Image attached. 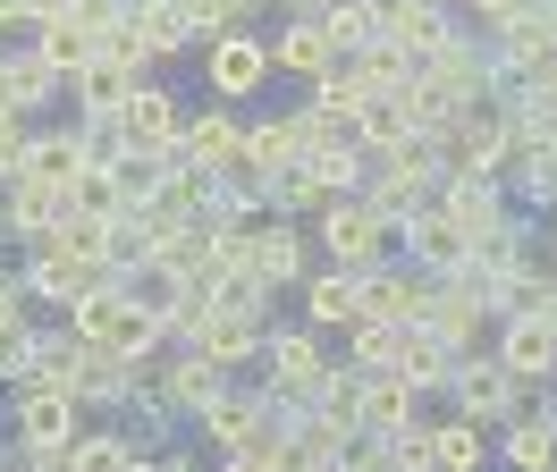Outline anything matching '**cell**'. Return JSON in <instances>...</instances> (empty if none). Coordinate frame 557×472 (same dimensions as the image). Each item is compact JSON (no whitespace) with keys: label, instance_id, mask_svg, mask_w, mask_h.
Instances as JSON below:
<instances>
[{"label":"cell","instance_id":"obj_33","mask_svg":"<svg viewBox=\"0 0 557 472\" xmlns=\"http://www.w3.org/2000/svg\"><path fill=\"white\" fill-rule=\"evenodd\" d=\"M431 464H440V472H482L490 464V438L448 413V422H431Z\"/></svg>","mask_w":557,"mask_h":472},{"label":"cell","instance_id":"obj_8","mask_svg":"<svg viewBox=\"0 0 557 472\" xmlns=\"http://www.w3.org/2000/svg\"><path fill=\"white\" fill-rule=\"evenodd\" d=\"M498 464L507 472H557V413H549V397L523 388L516 422H507V438H498Z\"/></svg>","mask_w":557,"mask_h":472},{"label":"cell","instance_id":"obj_44","mask_svg":"<svg viewBox=\"0 0 557 472\" xmlns=\"http://www.w3.org/2000/svg\"><path fill=\"white\" fill-rule=\"evenodd\" d=\"M0 472H26V447H9V456H0Z\"/></svg>","mask_w":557,"mask_h":472},{"label":"cell","instance_id":"obj_24","mask_svg":"<svg viewBox=\"0 0 557 472\" xmlns=\"http://www.w3.org/2000/svg\"><path fill=\"white\" fill-rule=\"evenodd\" d=\"M110 195H119V211L136 220V211H152L161 202V186H170V152H110Z\"/></svg>","mask_w":557,"mask_h":472},{"label":"cell","instance_id":"obj_23","mask_svg":"<svg viewBox=\"0 0 557 472\" xmlns=\"http://www.w3.org/2000/svg\"><path fill=\"white\" fill-rule=\"evenodd\" d=\"M355 422H363V438H388V431H406V422H422V413H414V388H406L397 371H363Z\"/></svg>","mask_w":557,"mask_h":472},{"label":"cell","instance_id":"obj_6","mask_svg":"<svg viewBox=\"0 0 557 472\" xmlns=\"http://www.w3.org/2000/svg\"><path fill=\"white\" fill-rule=\"evenodd\" d=\"M448 34H456V17L440 9V0H372V42H397L414 67L431 60Z\"/></svg>","mask_w":557,"mask_h":472},{"label":"cell","instance_id":"obj_36","mask_svg":"<svg viewBox=\"0 0 557 472\" xmlns=\"http://www.w3.org/2000/svg\"><path fill=\"white\" fill-rule=\"evenodd\" d=\"M35 169V119L26 110H0V186Z\"/></svg>","mask_w":557,"mask_h":472},{"label":"cell","instance_id":"obj_39","mask_svg":"<svg viewBox=\"0 0 557 472\" xmlns=\"http://www.w3.org/2000/svg\"><path fill=\"white\" fill-rule=\"evenodd\" d=\"M9 312H26V287H17V270L0 262V321H9Z\"/></svg>","mask_w":557,"mask_h":472},{"label":"cell","instance_id":"obj_46","mask_svg":"<svg viewBox=\"0 0 557 472\" xmlns=\"http://www.w3.org/2000/svg\"><path fill=\"white\" fill-rule=\"evenodd\" d=\"M0 236H9V202H0Z\"/></svg>","mask_w":557,"mask_h":472},{"label":"cell","instance_id":"obj_2","mask_svg":"<svg viewBox=\"0 0 557 472\" xmlns=\"http://www.w3.org/2000/svg\"><path fill=\"white\" fill-rule=\"evenodd\" d=\"M9 438L26 447V456H60L85 438V405L69 388H42V380H17V397H9Z\"/></svg>","mask_w":557,"mask_h":472},{"label":"cell","instance_id":"obj_18","mask_svg":"<svg viewBox=\"0 0 557 472\" xmlns=\"http://www.w3.org/2000/svg\"><path fill=\"white\" fill-rule=\"evenodd\" d=\"M237 152H245V127L228 119V110H203V119H186V127H177V152H170V161L211 169V177H220V169H237Z\"/></svg>","mask_w":557,"mask_h":472},{"label":"cell","instance_id":"obj_30","mask_svg":"<svg viewBox=\"0 0 557 472\" xmlns=\"http://www.w3.org/2000/svg\"><path fill=\"white\" fill-rule=\"evenodd\" d=\"M136 85H144V76H127L119 60H94V67H76V76H69V94H76V119H110L119 101L136 94Z\"/></svg>","mask_w":557,"mask_h":472},{"label":"cell","instance_id":"obj_37","mask_svg":"<svg viewBox=\"0 0 557 472\" xmlns=\"http://www.w3.org/2000/svg\"><path fill=\"white\" fill-rule=\"evenodd\" d=\"M26 363H35V321H26V312H9V321H0V380L17 388Z\"/></svg>","mask_w":557,"mask_h":472},{"label":"cell","instance_id":"obj_7","mask_svg":"<svg viewBox=\"0 0 557 472\" xmlns=\"http://www.w3.org/2000/svg\"><path fill=\"white\" fill-rule=\"evenodd\" d=\"M262 337H271V321H262V312H220V303H211L186 346H195L203 363H220V371H245V363H262Z\"/></svg>","mask_w":557,"mask_h":472},{"label":"cell","instance_id":"obj_14","mask_svg":"<svg viewBox=\"0 0 557 472\" xmlns=\"http://www.w3.org/2000/svg\"><path fill=\"white\" fill-rule=\"evenodd\" d=\"M262 85H271V42L220 34V42H211V94H220V101H253Z\"/></svg>","mask_w":557,"mask_h":472},{"label":"cell","instance_id":"obj_21","mask_svg":"<svg viewBox=\"0 0 557 472\" xmlns=\"http://www.w3.org/2000/svg\"><path fill=\"white\" fill-rule=\"evenodd\" d=\"M195 422H203V438L220 447V456H237V447L262 438V388H228V397H211Z\"/></svg>","mask_w":557,"mask_h":472},{"label":"cell","instance_id":"obj_25","mask_svg":"<svg viewBox=\"0 0 557 472\" xmlns=\"http://www.w3.org/2000/svg\"><path fill=\"white\" fill-rule=\"evenodd\" d=\"M136 371L144 363H127V355H110V346H85V363H76V380H69V397L94 413V405H127V388H136Z\"/></svg>","mask_w":557,"mask_h":472},{"label":"cell","instance_id":"obj_3","mask_svg":"<svg viewBox=\"0 0 557 472\" xmlns=\"http://www.w3.org/2000/svg\"><path fill=\"white\" fill-rule=\"evenodd\" d=\"M321 228V253H330V270H381L388 245H397V228H381V211L363 195H338L330 211L313 220Z\"/></svg>","mask_w":557,"mask_h":472},{"label":"cell","instance_id":"obj_38","mask_svg":"<svg viewBox=\"0 0 557 472\" xmlns=\"http://www.w3.org/2000/svg\"><path fill=\"white\" fill-rule=\"evenodd\" d=\"M347 355H355V371H388L397 330H388V321H355V330H347Z\"/></svg>","mask_w":557,"mask_h":472},{"label":"cell","instance_id":"obj_10","mask_svg":"<svg viewBox=\"0 0 557 472\" xmlns=\"http://www.w3.org/2000/svg\"><path fill=\"white\" fill-rule=\"evenodd\" d=\"M422 303H431V278H422L414 262H381V270H363V321H388V330H406V321H422Z\"/></svg>","mask_w":557,"mask_h":472},{"label":"cell","instance_id":"obj_12","mask_svg":"<svg viewBox=\"0 0 557 472\" xmlns=\"http://www.w3.org/2000/svg\"><path fill=\"white\" fill-rule=\"evenodd\" d=\"M397 245H406V262H414L422 278H448V270H465V245H473V236L456 228L448 211H414V220L397 228Z\"/></svg>","mask_w":557,"mask_h":472},{"label":"cell","instance_id":"obj_42","mask_svg":"<svg viewBox=\"0 0 557 472\" xmlns=\"http://www.w3.org/2000/svg\"><path fill=\"white\" fill-rule=\"evenodd\" d=\"M9 26H35V17H26V0H0V34Z\"/></svg>","mask_w":557,"mask_h":472},{"label":"cell","instance_id":"obj_47","mask_svg":"<svg viewBox=\"0 0 557 472\" xmlns=\"http://www.w3.org/2000/svg\"><path fill=\"white\" fill-rule=\"evenodd\" d=\"M0 110H9V101H0Z\"/></svg>","mask_w":557,"mask_h":472},{"label":"cell","instance_id":"obj_5","mask_svg":"<svg viewBox=\"0 0 557 472\" xmlns=\"http://www.w3.org/2000/svg\"><path fill=\"white\" fill-rule=\"evenodd\" d=\"M262 363H271V397H287V405H313V388L338 371L321 355V330H271L262 337Z\"/></svg>","mask_w":557,"mask_h":472},{"label":"cell","instance_id":"obj_28","mask_svg":"<svg viewBox=\"0 0 557 472\" xmlns=\"http://www.w3.org/2000/svg\"><path fill=\"white\" fill-rule=\"evenodd\" d=\"M305 177H313V195H355V186H363V177H372V161H363V152H355V144H305Z\"/></svg>","mask_w":557,"mask_h":472},{"label":"cell","instance_id":"obj_32","mask_svg":"<svg viewBox=\"0 0 557 472\" xmlns=\"http://www.w3.org/2000/svg\"><path fill=\"white\" fill-rule=\"evenodd\" d=\"M35 51H42L51 67H60V85H69L76 67H94V60H102V42H94L85 26H69V17H51V26H35Z\"/></svg>","mask_w":557,"mask_h":472},{"label":"cell","instance_id":"obj_26","mask_svg":"<svg viewBox=\"0 0 557 472\" xmlns=\"http://www.w3.org/2000/svg\"><path fill=\"white\" fill-rule=\"evenodd\" d=\"M448 363H456V355H448L431 330H422V321H406V330H397V355H388V371H397L414 397H422V388H448Z\"/></svg>","mask_w":557,"mask_h":472},{"label":"cell","instance_id":"obj_29","mask_svg":"<svg viewBox=\"0 0 557 472\" xmlns=\"http://www.w3.org/2000/svg\"><path fill=\"white\" fill-rule=\"evenodd\" d=\"M85 161H94V135H85V119H69V127H35V177L69 186Z\"/></svg>","mask_w":557,"mask_h":472},{"label":"cell","instance_id":"obj_9","mask_svg":"<svg viewBox=\"0 0 557 472\" xmlns=\"http://www.w3.org/2000/svg\"><path fill=\"white\" fill-rule=\"evenodd\" d=\"M0 202H9V236H26V245H51L60 236V220H69V186H51V177H9L0 186Z\"/></svg>","mask_w":557,"mask_h":472},{"label":"cell","instance_id":"obj_4","mask_svg":"<svg viewBox=\"0 0 557 472\" xmlns=\"http://www.w3.org/2000/svg\"><path fill=\"white\" fill-rule=\"evenodd\" d=\"M94 127L119 135V152H177V127H186V110H177L170 85H136V94L119 101L110 119H94Z\"/></svg>","mask_w":557,"mask_h":472},{"label":"cell","instance_id":"obj_27","mask_svg":"<svg viewBox=\"0 0 557 472\" xmlns=\"http://www.w3.org/2000/svg\"><path fill=\"white\" fill-rule=\"evenodd\" d=\"M296 161H305V135H296V119H287V110L245 127V169H253V177H278V169H296Z\"/></svg>","mask_w":557,"mask_h":472},{"label":"cell","instance_id":"obj_17","mask_svg":"<svg viewBox=\"0 0 557 472\" xmlns=\"http://www.w3.org/2000/svg\"><path fill=\"white\" fill-rule=\"evenodd\" d=\"M245 270L262 278V287H305V236H296V220H262L253 228V245H245Z\"/></svg>","mask_w":557,"mask_h":472},{"label":"cell","instance_id":"obj_19","mask_svg":"<svg viewBox=\"0 0 557 472\" xmlns=\"http://www.w3.org/2000/svg\"><path fill=\"white\" fill-rule=\"evenodd\" d=\"M355 321H363V270L305 278V330H355Z\"/></svg>","mask_w":557,"mask_h":472},{"label":"cell","instance_id":"obj_16","mask_svg":"<svg viewBox=\"0 0 557 472\" xmlns=\"http://www.w3.org/2000/svg\"><path fill=\"white\" fill-rule=\"evenodd\" d=\"M431 195H440V169H372L363 177V202L381 211V228H406L414 211H431Z\"/></svg>","mask_w":557,"mask_h":472},{"label":"cell","instance_id":"obj_41","mask_svg":"<svg viewBox=\"0 0 557 472\" xmlns=\"http://www.w3.org/2000/svg\"><path fill=\"white\" fill-rule=\"evenodd\" d=\"M465 9H473V17H482V26H498V17H507V9H516V0H465Z\"/></svg>","mask_w":557,"mask_h":472},{"label":"cell","instance_id":"obj_45","mask_svg":"<svg viewBox=\"0 0 557 472\" xmlns=\"http://www.w3.org/2000/svg\"><path fill=\"white\" fill-rule=\"evenodd\" d=\"M549 413H557V371H549Z\"/></svg>","mask_w":557,"mask_h":472},{"label":"cell","instance_id":"obj_31","mask_svg":"<svg viewBox=\"0 0 557 472\" xmlns=\"http://www.w3.org/2000/svg\"><path fill=\"white\" fill-rule=\"evenodd\" d=\"M76 363H85V337H76V330H42V321H35V363H26V380H42V388H69Z\"/></svg>","mask_w":557,"mask_h":472},{"label":"cell","instance_id":"obj_40","mask_svg":"<svg viewBox=\"0 0 557 472\" xmlns=\"http://www.w3.org/2000/svg\"><path fill=\"white\" fill-rule=\"evenodd\" d=\"M220 472H278L271 456H253V447H237V456H220Z\"/></svg>","mask_w":557,"mask_h":472},{"label":"cell","instance_id":"obj_1","mask_svg":"<svg viewBox=\"0 0 557 472\" xmlns=\"http://www.w3.org/2000/svg\"><path fill=\"white\" fill-rule=\"evenodd\" d=\"M516 405H523V380H507V363L490 346H473V355L448 363V413L456 422L490 431V422H516Z\"/></svg>","mask_w":557,"mask_h":472},{"label":"cell","instance_id":"obj_35","mask_svg":"<svg viewBox=\"0 0 557 472\" xmlns=\"http://www.w3.org/2000/svg\"><path fill=\"white\" fill-rule=\"evenodd\" d=\"M321 34H330L338 60H355V51L372 42V0H330V9H321Z\"/></svg>","mask_w":557,"mask_h":472},{"label":"cell","instance_id":"obj_34","mask_svg":"<svg viewBox=\"0 0 557 472\" xmlns=\"http://www.w3.org/2000/svg\"><path fill=\"white\" fill-rule=\"evenodd\" d=\"M414 119H406V101L388 94V101H363V161H372V152H397V144H414Z\"/></svg>","mask_w":557,"mask_h":472},{"label":"cell","instance_id":"obj_22","mask_svg":"<svg viewBox=\"0 0 557 472\" xmlns=\"http://www.w3.org/2000/svg\"><path fill=\"white\" fill-rule=\"evenodd\" d=\"M51 94H69V85H60V67L42 60L35 42H26V51H0V101H9V110H26V119H35Z\"/></svg>","mask_w":557,"mask_h":472},{"label":"cell","instance_id":"obj_20","mask_svg":"<svg viewBox=\"0 0 557 472\" xmlns=\"http://www.w3.org/2000/svg\"><path fill=\"white\" fill-rule=\"evenodd\" d=\"M271 67H287V76H305V94H313L321 76L338 67V51H330V34H321V17H287L271 42Z\"/></svg>","mask_w":557,"mask_h":472},{"label":"cell","instance_id":"obj_15","mask_svg":"<svg viewBox=\"0 0 557 472\" xmlns=\"http://www.w3.org/2000/svg\"><path fill=\"white\" fill-rule=\"evenodd\" d=\"M490 355L507 363V380H523V388H541L557 371V330L549 321H498V337H490Z\"/></svg>","mask_w":557,"mask_h":472},{"label":"cell","instance_id":"obj_11","mask_svg":"<svg viewBox=\"0 0 557 472\" xmlns=\"http://www.w3.org/2000/svg\"><path fill=\"white\" fill-rule=\"evenodd\" d=\"M431 211H448L465 236H482V228H498V220H516V202H507V177H440Z\"/></svg>","mask_w":557,"mask_h":472},{"label":"cell","instance_id":"obj_43","mask_svg":"<svg viewBox=\"0 0 557 472\" xmlns=\"http://www.w3.org/2000/svg\"><path fill=\"white\" fill-rule=\"evenodd\" d=\"M287 9H296V17H321V9H330V0H287Z\"/></svg>","mask_w":557,"mask_h":472},{"label":"cell","instance_id":"obj_13","mask_svg":"<svg viewBox=\"0 0 557 472\" xmlns=\"http://www.w3.org/2000/svg\"><path fill=\"white\" fill-rule=\"evenodd\" d=\"M94 278H102V270L76 262V253H60V245H26V262H17V287H26L35 303H76Z\"/></svg>","mask_w":557,"mask_h":472}]
</instances>
